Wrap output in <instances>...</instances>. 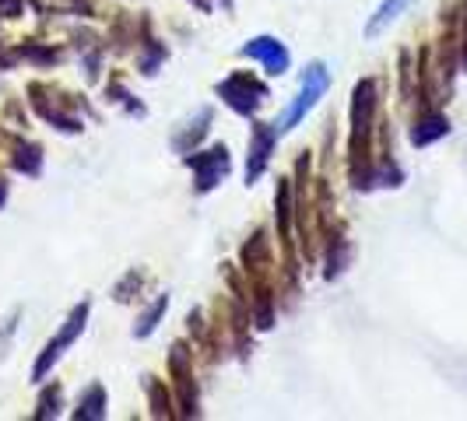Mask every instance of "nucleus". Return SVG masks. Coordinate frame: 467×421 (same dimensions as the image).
Here are the masks:
<instances>
[{"instance_id": "nucleus-1", "label": "nucleus", "mask_w": 467, "mask_h": 421, "mask_svg": "<svg viewBox=\"0 0 467 421\" xmlns=\"http://www.w3.org/2000/svg\"><path fill=\"white\" fill-rule=\"evenodd\" d=\"M327 67L324 64H309L303 74V92H299V98L292 102V109H288V117H285V123H281V130H292L299 119L317 106V98L327 92Z\"/></svg>"}, {"instance_id": "nucleus-2", "label": "nucleus", "mask_w": 467, "mask_h": 421, "mask_svg": "<svg viewBox=\"0 0 467 421\" xmlns=\"http://www.w3.org/2000/svg\"><path fill=\"white\" fill-rule=\"evenodd\" d=\"M85 320H88V303H81L74 313H70L67 323H64V330H60V334H57V337L47 344V351L39 354V362H36V369H32V375H36V379H43V375L49 373V365H53V362L64 354V348H67V344H74V337L85 330Z\"/></svg>"}, {"instance_id": "nucleus-3", "label": "nucleus", "mask_w": 467, "mask_h": 421, "mask_svg": "<svg viewBox=\"0 0 467 421\" xmlns=\"http://www.w3.org/2000/svg\"><path fill=\"white\" fill-rule=\"evenodd\" d=\"M373 81H362L355 88V134H351V155H355V165L358 159H366V138H369V119H373Z\"/></svg>"}, {"instance_id": "nucleus-4", "label": "nucleus", "mask_w": 467, "mask_h": 421, "mask_svg": "<svg viewBox=\"0 0 467 421\" xmlns=\"http://www.w3.org/2000/svg\"><path fill=\"white\" fill-rule=\"evenodd\" d=\"M218 95L233 106L235 113H254L260 106V98H264V85H257L250 74H235V77H229L225 85H218Z\"/></svg>"}, {"instance_id": "nucleus-5", "label": "nucleus", "mask_w": 467, "mask_h": 421, "mask_svg": "<svg viewBox=\"0 0 467 421\" xmlns=\"http://www.w3.org/2000/svg\"><path fill=\"white\" fill-rule=\"evenodd\" d=\"M187 165L197 172V190L208 193V190L229 172V151H225V148H211V151H204V155L187 159Z\"/></svg>"}, {"instance_id": "nucleus-6", "label": "nucleus", "mask_w": 467, "mask_h": 421, "mask_svg": "<svg viewBox=\"0 0 467 421\" xmlns=\"http://www.w3.org/2000/svg\"><path fill=\"white\" fill-rule=\"evenodd\" d=\"M243 56L264 60V67L271 70V74H285V70H288V49L281 46L278 39H271V36H260L254 43H246V46H243Z\"/></svg>"}, {"instance_id": "nucleus-7", "label": "nucleus", "mask_w": 467, "mask_h": 421, "mask_svg": "<svg viewBox=\"0 0 467 421\" xmlns=\"http://www.w3.org/2000/svg\"><path fill=\"white\" fill-rule=\"evenodd\" d=\"M271 148H275V130H271L267 123H257V127H254V148H250V162H246V183H254L260 172H264V165H267V155H271Z\"/></svg>"}, {"instance_id": "nucleus-8", "label": "nucleus", "mask_w": 467, "mask_h": 421, "mask_svg": "<svg viewBox=\"0 0 467 421\" xmlns=\"http://www.w3.org/2000/svg\"><path fill=\"white\" fill-rule=\"evenodd\" d=\"M408 4H411V0H383V4H379V11H376L373 18H369V25H366V39H376V36H379L387 25L394 22V18H398Z\"/></svg>"}, {"instance_id": "nucleus-9", "label": "nucleus", "mask_w": 467, "mask_h": 421, "mask_svg": "<svg viewBox=\"0 0 467 421\" xmlns=\"http://www.w3.org/2000/svg\"><path fill=\"white\" fill-rule=\"evenodd\" d=\"M446 130H450V123H446V117H440V113H432V117H425L419 123V127H415V130H411V140H415V144H432V140H440L446 134Z\"/></svg>"}, {"instance_id": "nucleus-10", "label": "nucleus", "mask_w": 467, "mask_h": 421, "mask_svg": "<svg viewBox=\"0 0 467 421\" xmlns=\"http://www.w3.org/2000/svg\"><path fill=\"white\" fill-rule=\"evenodd\" d=\"M78 418H102V386H92L88 397L78 404Z\"/></svg>"}, {"instance_id": "nucleus-11", "label": "nucleus", "mask_w": 467, "mask_h": 421, "mask_svg": "<svg viewBox=\"0 0 467 421\" xmlns=\"http://www.w3.org/2000/svg\"><path fill=\"white\" fill-rule=\"evenodd\" d=\"M165 305H169V299H159V303H155V305H151V309H148V313H144V320H140V327L134 330V334H138V337H148V334H151V330L159 327V320H162Z\"/></svg>"}, {"instance_id": "nucleus-12", "label": "nucleus", "mask_w": 467, "mask_h": 421, "mask_svg": "<svg viewBox=\"0 0 467 421\" xmlns=\"http://www.w3.org/2000/svg\"><path fill=\"white\" fill-rule=\"evenodd\" d=\"M57 390H53V394H47V397H43V407H39V411H36V418H49V411H53V415H57Z\"/></svg>"}, {"instance_id": "nucleus-13", "label": "nucleus", "mask_w": 467, "mask_h": 421, "mask_svg": "<svg viewBox=\"0 0 467 421\" xmlns=\"http://www.w3.org/2000/svg\"><path fill=\"white\" fill-rule=\"evenodd\" d=\"M464 67H467V7H464Z\"/></svg>"}]
</instances>
